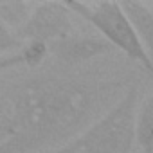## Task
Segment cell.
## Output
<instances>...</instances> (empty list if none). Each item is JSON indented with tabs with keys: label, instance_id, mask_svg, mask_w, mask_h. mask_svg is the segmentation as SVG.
Returning a JSON list of instances; mask_svg holds the SVG:
<instances>
[{
	"label": "cell",
	"instance_id": "obj_1",
	"mask_svg": "<svg viewBox=\"0 0 153 153\" xmlns=\"http://www.w3.org/2000/svg\"><path fill=\"white\" fill-rule=\"evenodd\" d=\"M123 79H90L38 74L9 92L15 135L0 144V153L56 149L79 135L124 94Z\"/></svg>",
	"mask_w": 153,
	"mask_h": 153
},
{
	"label": "cell",
	"instance_id": "obj_2",
	"mask_svg": "<svg viewBox=\"0 0 153 153\" xmlns=\"http://www.w3.org/2000/svg\"><path fill=\"white\" fill-rule=\"evenodd\" d=\"M139 87L128 85L119 101L72 140L49 153H131Z\"/></svg>",
	"mask_w": 153,
	"mask_h": 153
},
{
	"label": "cell",
	"instance_id": "obj_3",
	"mask_svg": "<svg viewBox=\"0 0 153 153\" xmlns=\"http://www.w3.org/2000/svg\"><path fill=\"white\" fill-rule=\"evenodd\" d=\"M70 13L79 15L90 25H94L114 49L123 51L131 61H137L144 72L153 78V61L140 45L131 24L123 13L119 2H65Z\"/></svg>",
	"mask_w": 153,
	"mask_h": 153
},
{
	"label": "cell",
	"instance_id": "obj_4",
	"mask_svg": "<svg viewBox=\"0 0 153 153\" xmlns=\"http://www.w3.org/2000/svg\"><path fill=\"white\" fill-rule=\"evenodd\" d=\"M22 43L24 42H43L52 43L74 34L72 13L65 2H42L36 4L25 20V24L13 33Z\"/></svg>",
	"mask_w": 153,
	"mask_h": 153
},
{
	"label": "cell",
	"instance_id": "obj_5",
	"mask_svg": "<svg viewBox=\"0 0 153 153\" xmlns=\"http://www.w3.org/2000/svg\"><path fill=\"white\" fill-rule=\"evenodd\" d=\"M112 51L115 49L106 40L97 36H85V34H70L63 40L49 43V54H52L58 61L68 67L92 61Z\"/></svg>",
	"mask_w": 153,
	"mask_h": 153
},
{
	"label": "cell",
	"instance_id": "obj_6",
	"mask_svg": "<svg viewBox=\"0 0 153 153\" xmlns=\"http://www.w3.org/2000/svg\"><path fill=\"white\" fill-rule=\"evenodd\" d=\"M123 13L126 15L128 22L131 24L140 45L144 47L146 54L153 61V11L142 4V2H133V0H126V2H119Z\"/></svg>",
	"mask_w": 153,
	"mask_h": 153
},
{
	"label": "cell",
	"instance_id": "obj_7",
	"mask_svg": "<svg viewBox=\"0 0 153 153\" xmlns=\"http://www.w3.org/2000/svg\"><path fill=\"white\" fill-rule=\"evenodd\" d=\"M135 140L142 153H153V94L142 101L135 114Z\"/></svg>",
	"mask_w": 153,
	"mask_h": 153
},
{
	"label": "cell",
	"instance_id": "obj_8",
	"mask_svg": "<svg viewBox=\"0 0 153 153\" xmlns=\"http://www.w3.org/2000/svg\"><path fill=\"white\" fill-rule=\"evenodd\" d=\"M33 7L34 6L27 2H0V24L15 33L25 24Z\"/></svg>",
	"mask_w": 153,
	"mask_h": 153
},
{
	"label": "cell",
	"instance_id": "obj_9",
	"mask_svg": "<svg viewBox=\"0 0 153 153\" xmlns=\"http://www.w3.org/2000/svg\"><path fill=\"white\" fill-rule=\"evenodd\" d=\"M20 56L25 67L36 68L47 59L49 45L43 42H24V45L20 47Z\"/></svg>",
	"mask_w": 153,
	"mask_h": 153
},
{
	"label": "cell",
	"instance_id": "obj_10",
	"mask_svg": "<svg viewBox=\"0 0 153 153\" xmlns=\"http://www.w3.org/2000/svg\"><path fill=\"white\" fill-rule=\"evenodd\" d=\"M22 45H24V43H22L6 25L0 24V54L9 52V51H13V49H18V47H22Z\"/></svg>",
	"mask_w": 153,
	"mask_h": 153
},
{
	"label": "cell",
	"instance_id": "obj_11",
	"mask_svg": "<svg viewBox=\"0 0 153 153\" xmlns=\"http://www.w3.org/2000/svg\"><path fill=\"white\" fill-rule=\"evenodd\" d=\"M13 135H15V126H13L9 112L0 110V144L6 142L7 139H11Z\"/></svg>",
	"mask_w": 153,
	"mask_h": 153
},
{
	"label": "cell",
	"instance_id": "obj_12",
	"mask_svg": "<svg viewBox=\"0 0 153 153\" xmlns=\"http://www.w3.org/2000/svg\"><path fill=\"white\" fill-rule=\"evenodd\" d=\"M20 65H24L20 52H16V54H9V56L0 58V72H6V70H9V68L20 67Z\"/></svg>",
	"mask_w": 153,
	"mask_h": 153
}]
</instances>
